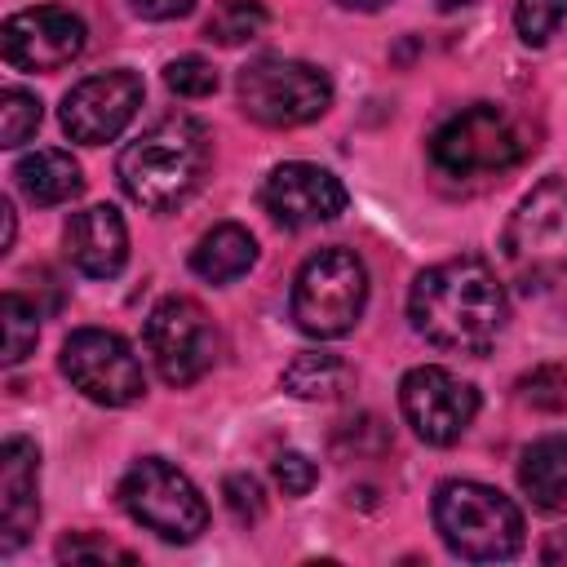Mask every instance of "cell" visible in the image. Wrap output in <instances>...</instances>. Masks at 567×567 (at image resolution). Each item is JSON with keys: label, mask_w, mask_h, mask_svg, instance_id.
<instances>
[{"label": "cell", "mask_w": 567, "mask_h": 567, "mask_svg": "<svg viewBox=\"0 0 567 567\" xmlns=\"http://www.w3.org/2000/svg\"><path fill=\"white\" fill-rule=\"evenodd\" d=\"M505 315H509L505 284L474 252L447 257L421 270L408 292L412 328L430 346L452 350V354H487L505 328Z\"/></svg>", "instance_id": "1"}, {"label": "cell", "mask_w": 567, "mask_h": 567, "mask_svg": "<svg viewBox=\"0 0 567 567\" xmlns=\"http://www.w3.org/2000/svg\"><path fill=\"white\" fill-rule=\"evenodd\" d=\"M208 159H213L208 128L195 115H168L120 151L115 173L133 204L151 213H168L195 195V186L208 173Z\"/></svg>", "instance_id": "2"}, {"label": "cell", "mask_w": 567, "mask_h": 567, "mask_svg": "<svg viewBox=\"0 0 567 567\" xmlns=\"http://www.w3.org/2000/svg\"><path fill=\"white\" fill-rule=\"evenodd\" d=\"M532 137L527 128L496 102H474L456 115H447L434 133H430V164L443 177L470 182V177H496L509 173L514 164H523L532 155Z\"/></svg>", "instance_id": "3"}, {"label": "cell", "mask_w": 567, "mask_h": 567, "mask_svg": "<svg viewBox=\"0 0 567 567\" xmlns=\"http://www.w3.org/2000/svg\"><path fill=\"white\" fill-rule=\"evenodd\" d=\"M434 527L456 558L501 563L523 549V514L518 505L474 478H447L434 492Z\"/></svg>", "instance_id": "4"}, {"label": "cell", "mask_w": 567, "mask_h": 567, "mask_svg": "<svg viewBox=\"0 0 567 567\" xmlns=\"http://www.w3.org/2000/svg\"><path fill=\"white\" fill-rule=\"evenodd\" d=\"M501 252L514 284L527 292L567 275V182L545 177L518 199L501 235Z\"/></svg>", "instance_id": "5"}, {"label": "cell", "mask_w": 567, "mask_h": 567, "mask_svg": "<svg viewBox=\"0 0 567 567\" xmlns=\"http://www.w3.org/2000/svg\"><path fill=\"white\" fill-rule=\"evenodd\" d=\"M368 306V270L350 248H319L292 279V319L306 337H346Z\"/></svg>", "instance_id": "6"}, {"label": "cell", "mask_w": 567, "mask_h": 567, "mask_svg": "<svg viewBox=\"0 0 567 567\" xmlns=\"http://www.w3.org/2000/svg\"><path fill=\"white\" fill-rule=\"evenodd\" d=\"M120 505L128 509L133 523L155 532L168 545H190L208 527V505L199 487L168 461L142 456L124 470L120 478Z\"/></svg>", "instance_id": "7"}, {"label": "cell", "mask_w": 567, "mask_h": 567, "mask_svg": "<svg viewBox=\"0 0 567 567\" xmlns=\"http://www.w3.org/2000/svg\"><path fill=\"white\" fill-rule=\"evenodd\" d=\"M239 106L266 128H301L332 106V80L297 58H257L235 80Z\"/></svg>", "instance_id": "8"}, {"label": "cell", "mask_w": 567, "mask_h": 567, "mask_svg": "<svg viewBox=\"0 0 567 567\" xmlns=\"http://www.w3.org/2000/svg\"><path fill=\"white\" fill-rule=\"evenodd\" d=\"M62 377L102 408H128L146 394V372L133 346L106 328H75L62 341Z\"/></svg>", "instance_id": "9"}, {"label": "cell", "mask_w": 567, "mask_h": 567, "mask_svg": "<svg viewBox=\"0 0 567 567\" xmlns=\"http://www.w3.org/2000/svg\"><path fill=\"white\" fill-rule=\"evenodd\" d=\"M146 350L168 385H195L217 359V328L195 297H164L146 315Z\"/></svg>", "instance_id": "10"}, {"label": "cell", "mask_w": 567, "mask_h": 567, "mask_svg": "<svg viewBox=\"0 0 567 567\" xmlns=\"http://www.w3.org/2000/svg\"><path fill=\"white\" fill-rule=\"evenodd\" d=\"M399 408H403L408 425L416 430V439H425L434 447H447L474 425L478 390L470 381L452 377L447 368L425 363V368H412L399 381Z\"/></svg>", "instance_id": "11"}, {"label": "cell", "mask_w": 567, "mask_h": 567, "mask_svg": "<svg viewBox=\"0 0 567 567\" xmlns=\"http://www.w3.org/2000/svg\"><path fill=\"white\" fill-rule=\"evenodd\" d=\"M137 106H142V75L137 71H128V66L97 71V75L80 80L75 89H66L62 128H66L71 142L102 146V142H115L128 128Z\"/></svg>", "instance_id": "12"}, {"label": "cell", "mask_w": 567, "mask_h": 567, "mask_svg": "<svg viewBox=\"0 0 567 567\" xmlns=\"http://www.w3.org/2000/svg\"><path fill=\"white\" fill-rule=\"evenodd\" d=\"M89 44V31L80 13L62 4L22 9L0 27V53L13 71H62L71 66Z\"/></svg>", "instance_id": "13"}, {"label": "cell", "mask_w": 567, "mask_h": 567, "mask_svg": "<svg viewBox=\"0 0 567 567\" xmlns=\"http://www.w3.org/2000/svg\"><path fill=\"white\" fill-rule=\"evenodd\" d=\"M261 204L279 226H319L346 208V186L328 168L292 159L270 168V177L261 182Z\"/></svg>", "instance_id": "14"}, {"label": "cell", "mask_w": 567, "mask_h": 567, "mask_svg": "<svg viewBox=\"0 0 567 567\" xmlns=\"http://www.w3.org/2000/svg\"><path fill=\"white\" fill-rule=\"evenodd\" d=\"M40 518V447L31 439H4L0 447V549L13 554Z\"/></svg>", "instance_id": "15"}, {"label": "cell", "mask_w": 567, "mask_h": 567, "mask_svg": "<svg viewBox=\"0 0 567 567\" xmlns=\"http://www.w3.org/2000/svg\"><path fill=\"white\" fill-rule=\"evenodd\" d=\"M62 244H66V257L80 275H93V279H111L124 270V257H128V226L124 217L111 208V204H93V208H80L71 213L66 230H62Z\"/></svg>", "instance_id": "16"}, {"label": "cell", "mask_w": 567, "mask_h": 567, "mask_svg": "<svg viewBox=\"0 0 567 567\" xmlns=\"http://www.w3.org/2000/svg\"><path fill=\"white\" fill-rule=\"evenodd\" d=\"M518 483L536 509L567 514V439H536L518 461Z\"/></svg>", "instance_id": "17"}, {"label": "cell", "mask_w": 567, "mask_h": 567, "mask_svg": "<svg viewBox=\"0 0 567 567\" xmlns=\"http://www.w3.org/2000/svg\"><path fill=\"white\" fill-rule=\"evenodd\" d=\"M13 182L18 190L35 204V208H53V204H66L84 190V177H80V164L66 155V151H35L27 159H18L13 168Z\"/></svg>", "instance_id": "18"}, {"label": "cell", "mask_w": 567, "mask_h": 567, "mask_svg": "<svg viewBox=\"0 0 567 567\" xmlns=\"http://www.w3.org/2000/svg\"><path fill=\"white\" fill-rule=\"evenodd\" d=\"M257 261V239L235 226V221H221L213 226L195 248H190V270L208 284H230L239 275H248Z\"/></svg>", "instance_id": "19"}, {"label": "cell", "mask_w": 567, "mask_h": 567, "mask_svg": "<svg viewBox=\"0 0 567 567\" xmlns=\"http://www.w3.org/2000/svg\"><path fill=\"white\" fill-rule=\"evenodd\" d=\"M346 381H350L346 359H337L328 350H301L279 377V385L297 399H337L346 390Z\"/></svg>", "instance_id": "20"}, {"label": "cell", "mask_w": 567, "mask_h": 567, "mask_svg": "<svg viewBox=\"0 0 567 567\" xmlns=\"http://www.w3.org/2000/svg\"><path fill=\"white\" fill-rule=\"evenodd\" d=\"M266 22H270V13H266L261 0H221V4L213 9V18L204 22V35H208L213 44L235 49V44L257 40V35L266 31Z\"/></svg>", "instance_id": "21"}, {"label": "cell", "mask_w": 567, "mask_h": 567, "mask_svg": "<svg viewBox=\"0 0 567 567\" xmlns=\"http://www.w3.org/2000/svg\"><path fill=\"white\" fill-rule=\"evenodd\" d=\"M0 319H4V363H22L31 350H35V337H40V310L35 301H27L22 292H4L0 297Z\"/></svg>", "instance_id": "22"}, {"label": "cell", "mask_w": 567, "mask_h": 567, "mask_svg": "<svg viewBox=\"0 0 567 567\" xmlns=\"http://www.w3.org/2000/svg\"><path fill=\"white\" fill-rule=\"evenodd\" d=\"M44 111L40 97L27 89H4L0 93V146H22L35 128H40Z\"/></svg>", "instance_id": "23"}, {"label": "cell", "mask_w": 567, "mask_h": 567, "mask_svg": "<svg viewBox=\"0 0 567 567\" xmlns=\"http://www.w3.org/2000/svg\"><path fill=\"white\" fill-rule=\"evenodd\" d=\"M518 399L532 403L536 412H558L567 408V368L558 363H540L527 377H518Z\"/></svg>", "instance_id": "24"}, {"label": "cell", "mask_w": 567, "mask_h": 567, "mask_svg": "<svg viewBox=\"0 0 567 567\" xmlns=\"http://www.w3.org/2000/svg\"><path fill=\"white\" fill-rule=\"evenodd\" d=\"M567 18V0H514V27L523 44H545Z\"/></svg>", "instance_id": "25"}, {"label": "cell", "mask_w": 567, "mask_h": 567, "mask_svg": "<svg viewBox=\"0 0 567 567\" xmlns=\"http://www.w3.org/2000/svg\"><path fill=\"white\" fill-rule=\"evenodd\" d=\"M164 84L177 97H208V93H217V71H213V62L190 53V58H173L164 66Z\"/></svg>", "instance_id": "26"}, {"label": "cell", "mask_w": 567, "mask_h": 567, "mask_svg": "<svg viewBox=\"0 0 567 567\" xmlns=\"http://www.w3.org/2000/svg\"><path fill=\"white\" fill-rule=\"evenodd\" d=\"M221 496H226V509L235 514V523H244V527L266 514V496H261V483L252 474H226Z\"/></svg>", "instance_id": "27"}, {"label": "cell", "mask_w": 567, "mask_h": 567, "mask_svg": "<svg viewBox=\"0 0 567 567\" xmlns=\"http://www.w3.org/2000/svg\"><path fill=\"white\" fill-rule=\"evenodd\" d=\"M58 558H62V563H84V558H97V563H106V558H115V563H137L133 549H124V545H115V540H102V536H89V532H75V536H66V540H58Z\"/></svg>", "instance_id": "28"}, {"label": "cell", "mask_w": 567, "mask_h": 567, "mask_svg": "<svg viewBox=\"0 0 567 567\" xmlns=\"http://www.w3.org/2000/svg\"><path fill=\"white\" fill-rule=\"evenodd\" d=\"M275 483L284 487V496H306L319 483V465L306 452H279L275 456Z\"/></svg>", "instance_id": "29"}, {"label": "cell", "mask_w": 567, "mask_h": 567, "mask_svg": "<svg viewBox=\"0 0 567 567\" xmlns=\"http://www.w3.org/2000/svg\"><path fill=\"white\" fill-rule=\"evenodd\" d=\"M133 9L142 18H155V22H168V18H186L195 9V0H133Z\"/></svg>", "instance_id": "30"}, {"label": "cell", "mask_w": 567, "mask_h": 567, "mask_svg": "<svg viewBox=\"0 0 567 567\" xmlns=\"http://www.w3.org/2000/svg\"><path fill=\"white\" fill-rule=\"evenodd\" d=\"M540 558H545V563H567V532H554V536L545 540Z\"/></svg>", "instance_id": "31"}, {"label": "cell", "mask_w": 567, "mask_h": 567, "mask_svg": "<svg viewBox=\"0 0 567 567\" xmlns=\"http://www.w3.org/2000/svg\"><path fill=\"white\" fill-rule=\"evenodd\" d=\"M0 213H4V244H0V252H9V248H13V204L4 199Z\"/></svg>", "instance_id": "32"}, {"label": "cell", "mask_w": 567, "mask_h": 567, "mask_svg": "<svg viewBox=\"0 0 567 567\" xmlns=\"http://www.w3.org/2000/svg\"><path fill=\"white\" fill-rule=\"evenodd\" d=\"M341 9H359V13H372V9H381L385 0H337Z\"/></svg>", "instance_id": "33"}, {"label": "cell", "mask_w": 567, "mask_h": 567, "mask_svg": "<svg viewBox=\"0 0 567 567\" xmlns=\"http://www.w3.org/2000/svg\"><path fill=\"white\" fill-rule=\"evenodd\" d=\"M439 9H465V4H474V0H434Z\"/></svg>", "instance_id": "34"}]
</instances>
